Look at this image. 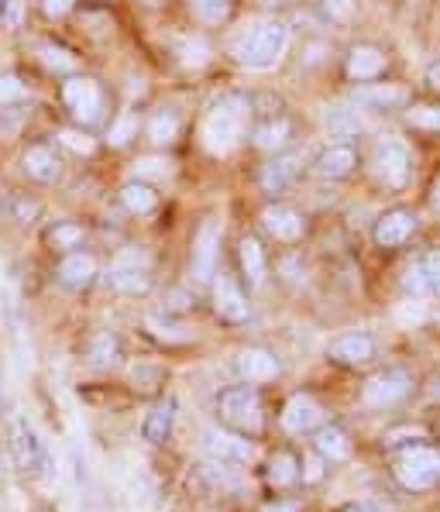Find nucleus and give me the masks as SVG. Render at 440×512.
<instances>
[{"label": "nucleus", "instance_id": "obj_1", "mask_svg": "<svg viewBox=\"0 0 440 512\" xmlns=\"http://www.w3.org/2000/svg\"><path fill=\"white\" fill-rule=\"evenodd\" d=\"M289 49V28L282 21H262L241 38L238 59L248 69H272Z\"/></svg>", "mask_w": 440, "mask_h": 512}, {"label": "nucleus", "instance_id": "obj_2", "mask_svg": "<svg viewBox=\"0 0 440 512\" xmlns=\"http://www.w3.org/2000/svg\"><path fill=\"white\" fill-rule=\"evenodd\" d=\"M392 475L403 488L410 492H427L440 482V451L420 444V447H406L403 454L392 464Z\"/></svg>", "mask_w": 440, "mask_h": 512}, {"label": "nucleus", "instance_id": "obj_3", "mask_svg": "<svg viewBox=\"0 0 440 512\" xmlns=\"http://www.w3.org/2000/svg\"><path fill=\"white\" fill-rule=\"evenodd\" d=\"M217 409L227 427L241 433L262 430V399H258L255 385H231V389H224L217 399Z\"/></svg>", "mask_w": 440, "mask_h": 512}, {"label": "nucleus", "instance_id": "obj_4", "mask_svg": "<svg viewBox=\"0 0 440 512\" xmlns=\"http://www.w3.org/2000/svg\"><path fill=\"white\" fill-rule=\"evenodd\" d=\"M11 454H14V461H18V468L31 478H42L45 471H49V447L38 437L35 423H31L28 416H18V420L11 423Z\"/></svg>", "mask_w": 440, "mask_h": 512}, {"label": "nucleus", "instance_id": "obj_5", "mask_svg": "<svg viewBox=\"0 0 440 512\" xmlns=\"http://www.w3.org/2000/svg\"><path fill=\"white\" fill-rule=\"evenodd\" d=\"M110 286L124 296H141L152 289V258L141 248H124L110 262Z\"/></svg>", "mask_w": 440, "mask_h": 512}, {"label": "nucleus", "instance_id": "obj_6", "mask_svg": "<svg viewBox=\"0 0 440 512\" xmlns=\"http://www.w3.org/2000/svg\"><path fill=\"white\" fill-rule=\"evenodd\" d=\"M241 135H245V110H241L238 100H224L203 121V141H207L210 152H231Z\"/></svg>", "mask_w": 440, "mask_h": 512}, {"label": "nucleus", "instance_id": "obj_7", "mask_svg": "<svg viewBox=\"0 0 440 512\" xmlns=\"http://www.w3.org/2000/svg\"><path fill=\"white\" fill-rule=\"evenodd\" d=\"M413 389V378L403 372V368H385V372L372 375L365 385H361V399L372 409H389L396 403H403Z\"/></svg>", "mask_w": 440, "mask_h": 512}, {"label": "nucleus", "instance_id": "obj_8", "mask_svg": "<svg viewBox=\"0 0 440 512\" xmlns=\"http://www.w3.org/2000/svg\"><path fill=\"white\" fill-rule=\"evenodd\" d=\"M217 248H220L217 220H203L200 231H196V238H193V255H190V275H193V282H200V286H207V282L214 279Z\"/></svg>", "mask_w": 440, "mask_h": 512}, {"label": "nucleus", "instance_id": "obj_9", "mask_svg": "<svg viewBox=\"0 0 440 512\" xmlns=\"http://www.w3.org/2000/svg\"><path fill=\"white\" fill-rule=\"evenodd\" d=\"M62 100H66V107L73 110L76 121L83 124H93L100 121V110H104V93H100V86L93 80H66L62 83Z\"/></svg>", "mask_w": 440, "mask_h": 512}, {"label": "nucleus", "instance_id": "obj_10", "mask_svg": "<svg viewBox=\"0 0 440 512\" xmlns=\"http://www.w3.org/2000/svg\"><path fill=\"white\" fill-rule=\"evenodd\" d=\"M410 152H406L403 141H385L379 145V152H375V176H379V183H385L389 189H403L410 183Z\"/></svg>", "mask_w": 440, "mask_h": 512}, {"label": "nucleus", "instance_id": "obj_11", "mask_svg": "<svg viewBox=\"0 0 440 512\" xmlns=\"http://www.w3.org/2000/svg\"><path fill=\"white\" fill-rule=\"evenodd\" d=\"M203 447L214 454V461L220 464H248L255 458V444L245 437H234V433H224V430H203Z\"/></svg>", "mask_w": 440, "mask_h": 512}, {"label": "nucleus", "instance_id": "obj_12", "mask_svg": "<svg viewBox=\"0 0 440 512\" xmlns=\"http://www.w3.org/2000/svg\"><path fill=\"white\" fill-rule=\"evenodd\" d=\"M416 214L406 207H396V210H385L379 217V224H375V244L379 248H399V244H406L416 234Z\"/></svg>", "mask_w": 440, "mask_h": 512}, {"label": "nucleus", "instance_id": "obj_13", "mask_svg": "<svg viewBox=\"0 0 440 512\" xmlns=\"http://www.w3.org/2000/svg\"><path fill=\"white\" fill-rule=\"evenodd\" d=\"M320 420H324V409L306 392H296L286 403V409H282V427L289 433H310L313 427H320Z\"/></svg>", "mask_w": 440, "mask_h": 512}, {"label": "nucleus", "instance_id": "obj_14", "mask_svg": "<svg viewBox=\"0 0 440 512\" xmlns=\"http://www.w3.org/2000/svg\"><path fill=\"white\" fill-rule=\"evenodd\" d=\"M355 104L365 110H399L410 104V90L396 83H375V86H361L355 93Z\"/></svg>", "mask_w": 440, "mask_h": 512}, {"label": "nucleus", "instance_id": "obj_15", "mask_svg": "<svg viewBox=\"0 0 440 512\" xmlns=\"http://www.w3.org/2000/svg\"><path fill=\"white\" fill-rule=\"evenodd\" d=\"M327 354L341 365H365V361L375 358V341L372 334H361V330L358 334H341L330 341Z\"/></svg>", "mask_w": 440, "mask_h": 512}, {"label": "nucleus", "instance_id": "obj_16", "mask_svg": "<svg viewBox=\"0 0 440 512\" xmlns=\"http://www.w3.org/2000/svg\"><path fill=\"white\" fill-rule=\"evenodd\" d=\"M344 73H348V80H355V83L379 80V76L385 73V52L375 49V45H355L348 55Z\"/></svg>", "mask_w": 440, "mask_h": 512}, {"label": "nucleus", "instance_id": "obj_17", "mask_svg": "<svg viewBox=\"0 0 440 512\" xmlns=\"http://www.w3.org/2000/svg\"><path fill=\"white\" fill-rule=\"evenodd\" d=\"M262 227L275 241H296L303 234V217L293 207H286V203H272L262 214Z\"/></svg>", "mask_w": 440, "mask_h": 512}, {"label": "nucleus", "instance_id": "obj_18", "mask_svg": "<svg viewBox=\"0 0 440 512\" xmlns=\"http://www.w3.org/2000/svg\"><path fill=\"white\" fill-rule=\"evenodd\" d=\"M214 310L220 320H227V324H241V320H248L251 306L231 279H220L214 286Z\"/></svg>", "mask_w": 440, "mask_h": 512}, {"label": "nucleus", "instance_id": "obj_19", "mask_svg": "<svg viewBox=\"0 0 440 512\" xmlns=\"http://www.w3.org/2000/svg\"><path fill=\"white\" fill-rule=\"evenodd\" d=\"M172 427H176V399H162L145 413V423H141V437L148 444H165L169 440Z\"/></svg>", "mask_w": 440, "mask_h": 512}, {"label": "nucleus", "instance_id": "obj_20", "mask_svg": "<svg viewBox=\"0 0 440 512\" xmlns=\"http://www.w3.org/2000/svg\"><path fill=\"white\" fill-rule=\"evenodd\" d=\"M93 279H97V262H93V255H86V251H69V255L59 262V282H62V286L86 289Z\"/></svg>", "mask_w": 440, "mask_h": 512}, {"label": "nucleus", "instance_id": "obj_21", "mask_svg": "<svg viewBox=\"0 0 440 512\" xmlns=\"http://www.w3.org/2000/svg\"><path fill=\"white\" fill-rule=\"evenodd\" d=\"M358 165V155H355V148L351 145H330L320 152V159H317V172L324 179H344V176H351V169Z\"/></svg>", "mask_w": 440, "mask_h": 512}, {"label": "nucleus", "instance_id": "obj_22", "mask_svg": "<svg viewBox=\"0 0 440 512\" xmlns=\"http://www.w3.org/2000/svg\"><path fill=\"white\" fill-rule=\"evenodd\" d=\"M238 372L245 375L248 382H269V378L279 375V361H275V354L262 348H248L238 354Z\"/></svg>", "mask_w": 440, "mask_h": 512}, {"label": "nucleus", "instance_id": "obj_23", "mask_svg": "<svg viewBox=\"0 0 440 512\" xmlns=\"http://www.w3.org/2000/svg\"><path fill=\"white\" fill-rule=\"evenodd\" d=\"M21 165H25V172L35 183H55V179H59V159H55V152L49 145H31Z\"/></svg>", "mask_w": 440, "mask_h": 512}, {"label": "nucleus", "instance_id": "obj_24", "mask_svg": "<svg viewBox=\"0 0 440 512\" xmlns=\"http://www.w3.org/2000/svg\"><path fill=\"white\" fill-rule=\"evenodd\" d=\"M265 478H269L272 488L296 485V478H300V461H296V454H289V451L275 454V458L269 461V471H265Z\"/></svg>", "mask_w": 440, "mask_h": 512}, {"label": "nucleus", "instance_id": "obj_25", "mask_svg": "<svg viewBox=\"0 0 440 512\" xmlns=\"http://www.w3.org/2000/svg\"><path fill=\"white\" fill-rule=\"evenodd\" d=\"M317 451H320V458H327V461H344L351 454L348 433H344L341 427H320L317 430Z\"/></svg>", "mask_w": 440, "mask_h": 512}, {"label": "nucleus", "instance_id": "obj_26", "mask_svg": "<svg viewBox=\"0 0 440 512\" xmlns=\"http://www.w3.org/2000/svg\"><path fill=\"white\" fill-rule=\"evenodd\" d=\"M238 255H241V269H245V279L258 289L265 282V251H262V244H258L255 238H245V241H241Z\"/></svg>", "mask_w": 440, "mask_h": 512}, {"label": "nucleus", "instance_id": "obj_27", "mask_svg": "<svg viewBox=\"0 0 440 512\" xmlns=\"http://www.w3.org/2000/svg\"><path fill=\"white\" fill-rule=\"evenodd\" d=\"M296 176V155H279L262 169V186L269 193H279V189L289 186V179Z\"/></svg>", "mask_w": 440, "mask_h": 512}, {"label": "nucleus", "instance_id": "obj_28", "mask_svg": "<svg viewBox=\"0 0 440 512\" xmlns=\"http://www.w3.org/2000/svg\"><path fill=\"white\" fill-rule=\"evenodd\" d=\"M121 200H124V207H128L131 214H138V217L155 214V207H159V196H155L145 183H128L121 189Z\"/></svg>", "mask_w": 440, "mask_h": 512}, {"label": "nucleus", "instance_id": "obj_29", "mask_svg": "<svg viewBox=\"0 0 440 512\" xmlns=\"http://www.w3.org/2000/svg\"><path fill=\"white\" fill-rule=\"evenodd\" d=\"M86 354H90V361L97 368H110L121 358V344H117L114 334H93L90 344H86Z\"/></svg>", "mask_w": 440, "mask_h": 512}, {"label": "nucleus", "instance_id": "obj_30", "mask_svg": "<svg viewBox=\"0 0 440 512\" xmlns=\"http://www.w3.org/2000/svg\"><path fill=\"white\" fill-rule=\"evenodd\" d=\"M179 135V117L172 114V110H159V114L152 117V124H148V138H152V145H172Z\"/></svg>", "mask_w": 440, "mask_h": 512}, {"label": "nucleus", "instance_id": "obj_31", "mask_svg": "<svg viewBox=\"0 0 440 512\" xmlns=\"http://www.w3.org/2000/svg\"><path fill=\"white\" fill-rule=\"evenodd\" d=\"M289 131H293V128H289L286 117H279V121H269V124H262V128L255 131V145L258 148H269V152H272V148H282V145H286V138H289Z\"/></svg>", "mask_w": 440, "mask_h": 512}, {"label": "nucleus", "instance_id": "obj_32", "mask_svg": "<svg viewBox=\"0 0 440 512\" xmlns=\"http://www.w3.org/2000/svg\"><path fill=\"white\" fill-rule=\"evenodd\" d=\"M49 244L59 251H69V248H80L83 244V227L69 224V220H62V224L49 227Z\"/></svg>", "mask_w": 440, "mask_h": 512}, {"label": "nucleus", "instance_id": "obj_33", "mask_svg": "<svg viewBox=\"0 0 440 512\" xmlns=\"http://www.w3.org/2000/svg\"><path fill=\"white\" fill-rule=\"evenodd\" d=\"M406 121L413 124V128L420 131H437L440 135V107H410V114H406Z\"/></svg>", "mask_w": 440, "mask_h": 512}, {"label": "nucleus", "instance_id": "obj_34", "mask_svg": "<svg viewBox=\"0 0 440 512\" xmlns=\"http://www.w3.org/2000/svg\"><path fill=\"white\" fill-rule=\"evenodd\" d=\"M38 55H42V62L55 73H69V69L76 66V59L69 55L66 49H55V45H38Z\"/></svg>", "mask_w": 440, "mask_h": 512}, {"label": "nucleus", "instance_id": "obj_35", "mask_svg": "<svg viewBox=\"0 0 440 512\" xmlns=\"http://www.w3.org/2000/svg\"><path fill=\"white\" fill-rule=\"evenodd\" d=\"M190 7L203 21H220L231 11V0H190Z\"/></svg>", "mask_w": 440, "mask_h": 512}, {"label": "nucleus", "instance_id": "obj_36", "mask_svg": "<svg viewBox=\"0 0 440 512\" xmlns=\"http://www.w3.org/2000/svg\"><path fill=\"white\" fill-rule=\"evenodd\" d=\"M403 289H406V296H416V299H427L430 296V286H427V275H423V265L416 262L410 272H406V279H403Z\"/></svg>", "mask_w": 440, "mask_h": 512}, {"label": "nucleus", "instance_id": "obj_37", "mask_svg": "<svg viewBox=\"0 0 440 512\" xmlns=\"http://www.w3.org/2000/svg\"><path fill=\"white\" fill-rule=\"evenodd\" d=\"M21 21H25V0H4L0 4V25L21 28Z\"/></svg>", "mask_w": 440, "mask_h": 512}, {"label": "nucleus", "instance_id": "obj_38", "mask_svg": "<svg viewBox=\"0 0 440 512\" xmlns=\"http://www.w3.org/2000/svg\"><path fill=\"white\" fill-rule=\"evenodd\" d=\"M423 275H427V286H430V296H440V248L430 251L427 258H423Z\"/></svg>", "mask_w": 440, "mask_h": 512}, {"label": "nucleus", "instance_id": "obj_39", "mask_svg": "<svg viewBox=\"0 0 440 512\" xmlns=\"http://www.w3.org/2000/svg\"><path fill=\"white\" fill-rule=\"evenodd\" d=\"M135 128H138V121H135V114H124L121 121L110 128V145H128L131 135H135Z\"/></svg>", "mask_w": 440, "mask_h": 512}, {"label": "nucleus", "instance_id": "obj_40", "mask_svg": "<svg viewBox=\"0 0 440 512\" xmlns=\"http://www.w3.org/2000/svg\"><path fill=\"white\" fill-rule=\"evenodd\" d=\"M25 83L18 76H0V104H14V100L25 97Z\"/></svg>", "mask_w": 440, "mask_h": 512}, {"label": "nucleus", "instance_id": "obj_41", "mask_svg": "<svg viewBox=\"0 0 440 512\" xmlns=\"http://www.w3.org/2000/svg\"><path fill=\"white\" fill-rule=\"evenodd\" d=\"M59 141H62L66 148H73L76 155H90V152H93V138H86L83 131H62Z\"/></svg>", "mask_w": 440, "mask_h": 512}, {"label": "nucleus", "instance_id": "obj_42", "mask_svg": "<svg viewBox=\"0 0 440 512\" xmlns=\"http://www.w3.org/2000/svg\"><path fill=\"white\" fill-rule=\"evenodd\" d=\"M324 7L330 11V18L337 21H351L358 11V0H324Z\"/></svg>", "mask_w": 440, "mask_h": 512}, {"label": "nucleus", "instance_id": "obj_43", "mask_svg": "<svg viewBox=\"0 0 440 512\" xmlns=\"http://www.w3.org/2000/svg\"><path fill=\"white\" fill-rule=\"evenodd\" d=\"M327 124L334 135H351V131H358V117H351L348 110H334V117H330Z\"/></svg>", "mask_w": 440, "mask_h": 512}, {"label": "nucleus", "instance_id": "obj_44", "mask_svg": "<svg viewBox=\"0 0 440 512\" xmlns=\"http://www.w3.org/2000/svg\"><path fill=\"white\" fill-rule=\"evenodd\" d=\"M138 176H155V179H165V176H169V162L145 159V162L138 165Z\"/></svg>", "mask_w": 440, "mask_h": 512}, {"label": "nucleus", "instance_id": "obj_45", "mask_svg": "<svg viewBox=\"0 0 440 512\" xmlns=\"http://www.w3.org/2000/svg\"><path fill=\"white\" fill-rule=\"evenodd\" d=\"M131 378H135V389L148 392V389H152L148 382H159L162 372H159V368H135V375H131Z\"/></svg>", "mask_w": 440, "mask_h": 512}, {"label": "nucleus", "instance_id": "obj_46", "mask_svg": "<svg viewBox=\"0 0 440 512\" xmlns=\"http://www.w3.org/2000/svg\"><path fill=\"white\" fill-rule=\"evenodd\" d=\"M76 0H42V11L49 14V18H62V14L73 11Z\"/></svg>", "mask_w": 440, "mask_h": 512}, {"label": "nucleus", "instance_id": "obj_47", "mask_svg": "<svg viewBox=\"0 0 440 512\" xmlns=\"http://www.w3.org/2000/svg\"><path fill=\"white\" fill-rule=\"evenodd\" d=\"M38 214V203H28V200H18L14 203V217L21 220V224H31V217Z\"/></svg>", "mask_w": 440, "mask_h": 512}, {"label": "nucleus", "instance_id": "obj_48", "mask_svg": "<svg viewBox=\"0 0 440 512\" xmlns=\"http://www.w3.org/2000/svg\"><path fill=\"white\" fill-rule=\"evenodd\" d=\"M427 86H430L434 93H440V59H437V62H430V66H427Z\"/></svg>", "mask_w": 440, "mask_h": 512}, {"label": "nucleus", "instance_id": "obj_49", "mask_svg": "<svg viewBox=\"0 0 440 512\" xmlns=\"http://www.w3.org/2000/svg\"><path fill=\"white\" fill-rule=\"evenodd\" d=\"M262 512H300V502H272Z\"/></svg>", "mask_w": 440, "mask_h": 512}, {"label": "nucleus", "instance_id": "obj_50", "mask_svg": "<svg viewBox=\"0 0 440 512\" xmlns=\"http://www.w3.org/2000/svg\"><path fill=\"white\" fill-rule=\"evenodd\" d=\"M4 485H7V458L0 454V488H4Z\"/></svg>", "mask_w": 440, "mask_h": 512}, {"label": "nucleus", "instance_id": "obj_51", "mask_svg": "<svg viewBox=\"0 0 440 512\" xmlns=\"http://www.w3.org/2000/svg\"><path fill=\"white\" fill-rule=\"evenodd\" d=\"M434 207L440 210V179H437V183H434Z\"/></svg>", "mask_w": 440, "mask_h": 512}, {"label": "nucleus", "instance_id": "obj_52", "mask_svg": "<svg viewBox=\"0 0 440 512\" xmlns=\"http://www.w3.org/2000/svg\"><path fill=\"white\" fill-rule=\"evenodd\" d=\"M348 512H375V509L372 506H351Z\"/></svg>", "mask_w": 440, "mask_h": 512}, {"label": "nucleus", "instance_id": "obj_53", "mask_svg": "<svg viewBox=\"0 0 440 512\" xmlns=\"http://www.w3.org/2000/svg\"><path fill=\"white\" fill-rule=\"evenodd\" d=\"M0 4H4V0H0Z\"/></svg>", "mask_w": 440, "mask_h": 512}]
</instances>
